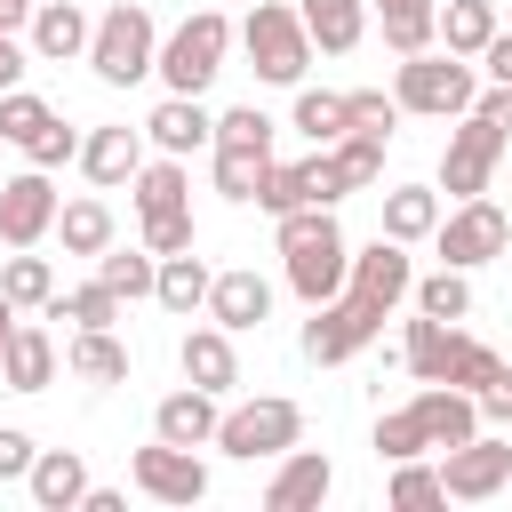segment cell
I'll list each match as a JSON object with an SVG mask.
<instances>
[{"label":"cell","instance_id":"cell-46","mask_svg":"<svg viewBox=\"0 0 512 512\" xmlns=\"http://www.w3.org/2000/svg\"><path fill=\"white\" fill-rule=\"evenodd\" d=\"M32 456H40V448H32V432L0 424V480H24V472H32Z\"/></svg>","mask_w":512,"mask_h":512},{"label":"cell","instance_id":"cell-23","mask_svg":"<svg viewBox=\"0 0 512 512\" xmlns=\"http://www.w3.org/2000/svg\"><path fill=\"white\" fill-rule=\"evenodd\" d=\"M56 336L48 328H32V320H16V336H8V352H0V384L8 392H48L56 384Z\"/></svg>","mask_w":512,"mask_h":512},{"label":"cell","instance_id":"cell-45","mask_svg":"<svg viewBox=\"0 0 512 512\" xmlns=\"http://www.w3.org/2000/svg\"><path fill=\"white\" fill-rule=\"evenodd\" d=\"M200 232H192V208H176V216H144V248L152 256H184Z\"/></svg>","mask_w":512,"mask_h":512},{"label":"cell","instance_id":"cell-42","mask_svg":"<svg viewBox=\"0 0 512 512\" xmlns=\"http://www.w3.org/2000/svg\"><path fill=\"white\" fill-rule=\"evenodd\" d=\"M216 144H256V152H272V112H264V104L216 112Z\"/></svg>","mask_w":512,"mask_h":512},{"label":"cell","instance_id":"cell-3","mask_svg":"<svg viewBox=\"0 0 512 512\" xmlns=\"http://www.w3.org/2000/svg\"><path fill=\"white\" fill-rule=\"evenodd\" d=\"M152 64H160V24H152V8H144V0H112V8L96 16V32H88V72H96L104 88H136V80H152Z\"/></svg>","mask_w":512,"mask_h":512},{"label":"cell","instance_id":"cell-38","mask_svg":"<svg viewBox=\"0 0 512 512\" xmlns=\"http://www.w3.org/2000/svg\"><path fill=\"white\" fill-rule=\"evenodd\" d=\"M416 312H432V320H464V312H472V280H464L456 264L424 272V280H416Z\"/></svg>","mask_w":512,"mask_h":512},{"label":"cell","instance_id":"cell-15","mask_svg":"<svg viewBox=\"0 0 512 512\" xmlns=\"http://www.w3.org/2000/svg\"><path fill=\"white\" fill-rule=\"evenodd\" d=\"M216 424H224V392H200V384H176L152 408V432L176 448H216Z\"/></svg>","mask_w":512,"mask_h":512},{"label":"cell","instance_id":"cell-24","mask_svg":"<svg viewBox=\"0 0 512 512\" xmlns=\"http://www.w3.org/2000/svg\"><path fill=\"white\" fill-rule=\"evenodd\" d=\"M296 16H304V32H312L320 56H352L376 8H368V0H296Z\"/></svg>","mask_w":512,"mask_h":512},{"label":"cell","instance_id":"cell-13","mask_svg":"<svg viewBox=\"0 0 512 512\" xmlns=\"http://www.w3.org/2000/svg\"><path fill=\"white\" fill-rule=\"evenodd\" d=\"M56 184H48V168H24V176H8L0 184V248H40L48 232H56Z\"/></svg>","mask_w":512,"mask_h":512},{"label":"cell","instance_id":"cell-33","mask_svg":"<svg viewBox=\"0 0 512 512\" xmlns=\"http://www.w3.org/2000/svg\"><path fill=\"white\" fill-rule=\"evenodd\" d=\"M216 152V192L232 200V208H248L256 192H264V168H272V152H256V144H208Z\"/></svg>","mask_w":512,"mask_h":512},{"label":"cell","instance_id":"cell-22","mask_svg":"<svg viewBox=\"0 0 512 512\" xmlns=\"http://www.w3.org/2000/svg\"><path fill=\"white\" fill-rule=\"evenodd\" d=\"M24 496H32L40 512H80V496H88V464H80V448H40L32 472H24Z\"/></svg>","mask_w":512,"mask_h":512},{"label":"cell","instance_id":"cell-1","mask_svg":"<svg viewBox=\"0 0 512 512\" xmlns=\"http://www.w3.org/2000/svg\"><path fill=\"white\" fill-rule=\"evenodd\" d=\"M272 248L288 256V288H296L304 304H328V296H344L352 240H344L336 208H288V216H272Z\"/></svg>","mask_w":512,"mask_h":512},{"label":"cell","instance_id":"cell-53","mask_svg":"<svg viewBox=\"0 0 512 512\" xmlns=\"http://www.w3.org/2000/svg\"><path fill=\"white\" fill-rule=\"evenodd\" d=\"M8 336H16V304H8V288H0V352H8Z\"/></svg>","mask_w":512,"mask_h":512},{"label":"cell","instance_id":"cell-17","mask_svg":"<svg viewBox=\"0 0 512 512\" xmlns=\"http://www.w3.org/2000/svg\"><path fill=\"white\" fill-rule=\"evenodd\" d=\"M88 32H96V16H88L80 0H40L32 24H24V40H32L40 64H72V56H88Z\"/></svg>","mask_w":512,"mask_h":512},{"label":"cell","instance_id":"cell-25","mask_svg":"<svg viewBox=\"0 0 512 512\" xmlns=\"http://www.w3.org/2000/svg\"><path fill=\"white\" fill-rule=\"evenodd\" d=\"M128 192H136V224H144V216H176V208H192V168H184L176 152H160V160L136 168Z\"/></svg>","mask_w":512,"mask_h":512},{"label":"cell","instance_id":"cell-2","mask_svg":"<svg viewBox=\"0 0 512 512\" xmlns=\"http://www.w3.org/2000/svg\"><path fill=\"white\" fill-rule=\"evenodd\" d=\"M392 96H400V112H416V120H464V112L480 104V64H472V56H456V48L400 56Z\"/></svg>","mask_w":512,"mask_h":512},{"label":"cell","instance_id":"cell-48","mask_svg":"<svg viewBox=\"0 0 512 512\" xmlns=\"http://www.w3.org/2000/svg\"><path fill=\"white\" fill-rule=\"evenodd\" d=\"M24 64H32V40L0 32V96H8V88H24Z\"/></svg>","mask_w":512,"mask_h":512},{"label":"cell","instance_id":"cell-50","mask_svg":"<svg viewBox=\"0 0 512 512\" xmlns=\"http://www.w3.org/2000/svg\"><path fill=\"white\" fill-rule=\"evenodd\" d=\"M472 112H488V120H496V128H504V136H512V88H496V80H488V88H480V104H472Z\"/></svg>","mask_w":512,"mask_h":512},{"label":"cell","instance_id":"cell-19","mask_svg":"<svg viewBox=\"0 0 512 512\" xmlns=\"http://www.w3.org/2000/svg\"><path fill=\"white\" fill-rule=\"evenodd\" d=\"M144 136H152L160 152L192 160V152H208V144H216V112H208L200 96H160V104H152V120H144Z\"/></svg>","mask_w":512,"mask_h":512},{"label":"cell","instance_id":"cell-12","mask_svg":"<svg viewBox=\"0 0 512 512\" xmlns=\"http://www.w3.org/2000/svg\"><path fill=\"white\" fill-rule=\"evenodd\" d=\"M128 480H136L152 504H200V496H208V464H200V448H176V440H160V432H152V448L128 456Z\"/></svg>","mask_w":512,"mask_h":512},{"label":"cell","instance_id":"cell-51","mask_svg":"<svg viewBox=\"0 0 512 512\" xmlns=\"http://www.w3.org/2000/svg\"><path fill=\"white\" fill-rule=\"evenodd\" d=\"M80 512H128V496H120V488H96V480H88V496H80Z\"/></svg>","mask_w":512,"mask_h":512},{"label":"cell","instance_id":"cell-41","mask_svg":"<svg viewBox=\"0 0 512 512\" xmlns=\"http://www.w3.org/2000/svg\"><path fill=\"white\" fill-rule=\"evenodd\" d=\"M384 464H400V456H424L432 440H424V424H416V408H384L376 416V440H368Z\"/></svg>","mask_w":512,"mask_h":512},{"label":"cell","instance_id":"cell-49","mask_svg":"<svg viewBox=\"0 0 512 512\" xmlns=\"http://www.w3.org/2000/svg\"><path fill=\"white\" fill-rule=\"evenodd\" d=\"M480 72H488L496 88H512V32H496V40L480 48Z\"/></svg>","mask_w":512,"mask_h":512},{"label":"cell","instance_id":"cell-54","mask_svg":"<svg viewBox=\"0 0 512 512\" xmlns=\"http://www.w3.org/2000/svg\"><path fill=\"white\" fill-rule=\"evenodd\" d=\"M368 8H392V0H368Z\"/></svg>","mask_w":512,"mask_h":512},{"label":"cell","instance_id":"cell-32","mask_svg":"<svg viewBox=\"0 0 512 512\" xmlns=\"http://www.w3.org/2000/svg\"><path fill=\"white\" fill-rule=\"evenodd\" d=\"M376 16H384V48H392V56L440 48V0H392V8H376Z\"/></svg>","mask_w":512,"mask_h":512},{"label":"cell","instance_id":"cell-44","mask_svg":"<svg viewBox=\"0 0 512 512\" xmlns=\"http://www.w3.org/2000/svg\"><path fill=\"white\" fill-rule=\"evenodd\" d=\"M344 104H352V128H376V136H392V120H400V96L392 88H352Z\"/></svg>","mask_w":512,"mask_h":512},{"label":"cell","instance_id":"cell-10","mask_svg":"<svg viewBox=\"0 0 512 512\" xmlns=\"http://www.w3.org/2000/svg\"><path fill=\"white\" fill-rule=\"evenodd\" d=\"M344 296H360L368 312H392V304H408V296H416V256H408V240H392V232H376L368 248H352V272H344Z\"/></svg>","mask_w":512,"mask_h":512},{"label":"cell","instance_id":"cell-37","mask_svg":"<svg viewBox=\"0 0 512 512\" xmlns=\"http://www.w3.org/2000/svg\"><path fill=\"white\" fill-rule=\"evenodd\" d=\"M384 496H392L400 512H424V504H448V480H440V464H424V456H400Z\"/></svg>","mask_w":512,"mask_h":512},{"label":"cell","instance_id":"cell-47","mask_svg":"<svg viewBox=\"0 0 512 512\" xmlns=\"http://www.w3.org/2000/svg\"><path fill=\"white\" fill-rule=\"evenodd\" d=\"M480 424H512V360L496 368V384H480Z\"/></svg>","mask_w":512,"mask_h":512},{"label":"cell","instance_id":"cell-20","mask_svg":"<svg viewBox=\"0 0 512 512\" xmlns=\"http://www.w3.org/2000/svg\"><path fill=\"white\" fill-rule=\"evenodd\" d=\"M208 320L216 328H264L272 320V280L256 272V264H240V272H216V288H208Z\"/></svg>","mask_w":512,"mask_h":512},{"label":"cell","instance_id":"cell-6","mask_svg":"<svg viewBox=\"0 0 512 512\" xmlns=\"http://www.w3.org/2000/svg\"><path fill=\"white\" fill-rule=\"evenodd\" d=\"M296 440H304V408L280 400V392H256V400L224 408V424H216V448L232 464H280Z\"/></svg>","mask_w":512,"mask_h":512},{"label":"cell","instance_id":"cell-43","mask_svg":"<svg viewBox=\"0 0 512 512\" xmlns=\"http://www.w3.org/2000/svg\"><path fill=\"white\" fill-rule=\"evenodd\" d=\"M24 160H32V168H64V160H80V128H64V112H56V120L24 144Z\"/></svg>","mask_w":512,"mask_h":512},{"label":"cell","instance_id":"cell-52","mask_svg":"<svg viewBox=\"0 0 512 512\" xmlns=\"http://www.w3.org/2000/svg\"><path fill=\"white\" fill-rule=\"evenodd\" d=\"M32 8H40V0H0V32H24V24H32Z\"/></svg>","mask_w":512,"mask_h":512},{"label":"cell","instance_id":"cell-35","mask_svg":"<svg viewBox=\"0 0 512 512\" xmlns=\"http://www.w3.org/2000/svg\"><path fill=\"white\" fill-rule=\"evenodd\" d=\"M0 288H8V304H16V312H48V296H56V264H48V256H32V248H8Z\"/></svg>","mask_w":512,"mask_h":512},{"label":"cell","instance_id":"cell-18","mask_svg":"<svg viewBox=\"0 0 512 512\" xmlns=\"http://www.w3.org/2000/svg\"><path fill=\"white\" fill-rule=\"evenodd\" d=\"M408 408H416V424H424L432 448H464L480 432V392H464V384H424Z\"/></svg>","mask_w":512,"mask_h":512},{"label":"cell","instance_id":"cell-16","mask_svg":"<svg viewBox=\"0 0 512 512\" xmlns=\"http://www.w3.org/2000/svg\"><path fill=\"white\" fill-rule=\"evenodd\" d=\"M328 488H336V464L320 448H288L280 472H272V488H264V512H320Z\"/></svg>","mask_w":512,"mask_h":512},{"label":"cell","instance_id":"cell-34","mask_svg":"<svg viewBox=\"0 0 512 512\" xmlns=\"http://www.w3.org/2000/svg\"><path fill=\"white\" fill-rule=\"evenodd\" d=\"M96 280H104L120 304H136V296H152V280H160V256H152V248H120V240H112V248L96 256Z\"/></svg>","mask_w":512,"mask_h":512},{"label":"cell","instance_id":"cell-21","mask_svg":"<svg viewBox=\"0 0 512 512\" xmlns=\"http://www.w3.org/2000/svg\"><path fill=\"white\" fill-rule=\"evenodd\" d=\"M176 368H184V384H200V392H232L240 384V352H232V328H184V344H176Z\"/></svg>","mask_w":512,"mask_h":512},{"label":"cell","instance_id":"cell-7","mask_svg":"<svg viewBox=\"0 0 512 512\" xmlns=\"http://www.w3.org/2000/svg\"><path fill=\"white\" fill-rule=\"evenodd\" d=\"M504 160H512V136H504L488 112H464V120L448 128V144H440V192H448V200H480Z\"/></svg>","mask_w":512,"mask_h":512},{"label":"cell","instance_id":"cell-5","mask_svg":"<svg viewBox=\"0 0 512 512\" xmlns=\"http://www.w3.org/2000/svg\"><path fill=\"white\" fill-rule=\"evenodd\" d=\"M240 48H248L256 80H272V88H304V72H312V32L288 0H256L240 16Z\"/></svg>","mask_w":512,"mask_h":512},{"label":"cell","instance_id":"cell-11","mask_svg":"<svg viewBox=\"0 0 512 512\" xmlns=\"http://www.w3.org/2000/svg\"><path fill=\"white\" fill-rule=\"evenodd\" d=\"M440 480H448L456 504H488V496H504V488H512V440H496V432L480 424L464 448H440Z\"/></svg>","mask_w":512,"mask_h":512},{"label":"cell","instance_id":"cell-31","mask_svg":"<svg viewBox=\"0 0 512 512\" xmlns=\"http://www.w3.org/2000/svg\"><path fill=\"white\" fill-rule=\"evenodd\" d=\"M496 32H504V24H496V0H440V48H456V56L480 64V48H488Z\"/></svg>","mask_w":512,"mask_h":512},{"label":"cell","instance_id":"cell-40","mask_svg":"<svg viewBox=\"0 0 512 512\" xmlns=\"http://www.w3.org/2000/svg\"><path fill=\"white\" fill-rule=\"evenodd\" d=\"M48 120H56V104H48V96H32V88H8V96H0V144H16V152H24Z\"/></svg>","mask_w":512,"mask_h":512},{"label":"cell","instance_id":"cell-30","mask_svg":"<svg viewBox=\"0 0 512 512\" xmlns=\"http://www.w3.org/2000/svg\"><path fill=\"white\" fill-rule=\"evenodd\" d=\"M384 144H392V136H376V128H344V136L328 144L336 184H344V192H368V184L384 176Z\"/></svg>","mask_w":512,"mask_h":512},{"label":"cell","instance_id":"cell-39","mask_svg":"<svg viewBox=\"0 0 512 512\" xmlns=\"http://www.w3.org/2000/svg\"><path fill=\"white\" fill-rule=\"evenodd\" d=\"M48 320H72V328H112V320H120V296H112L104 280H88V288H72V296H48Z\"/></svg>","mask_w":512,"mask_h":512},{"label":"cell","instance_id":"cell-36","mask_svg":"<svg viewBox=\"0 0 512 512\" xmlns=\"http://www.w3.org/2000/svg\"><path fill=\"white\" fill-rule=\"evenodd\" d=\"M296 128H304L312 144H336V136L352 128V104H344L336 88H296Z\"/></svg>","mask_w":512,"mask_h":512},{"label":"cell","instance_id":"cell-14","mask_svg":"<svg viewBox=\"0 0 512 512\" xmlns=\"http://www.w3.org/2000/svg\"><path fill=\"white\" fill-rule=\"evenodd\" d=\"M144 144H152L144 128H128V120H104V128H88V136H80V176H88V184H104V192H112V184H136V168H144Z\"/></svg>","mask_w":512,"mask_h":512},{"label":"cell","instance_id":"cell-4","mask_svg":"<svg viewBox=\"0 0 512 512\" xmlns=\"http://www.w3.org/2000/svg\"><path fill=\"white\" fill-rule=\"evenodd\" d=\"M232 32H240V24H232L224 8H192V16L160 40V64H152L160 88H168V96H208V80H216L224 56H232Z\"/></svg>","mask_w":512,"mask_h":512},{"label":"cell","instance_id":"cell-26","mask_svg":"<svg viewBox=\"0 0 512 512\" xmlns=\"http://www.w3.org/2000/svg\"><path fill=\"white\" fill-rule=\"evenodd\" d=\"M64 368H72L80 384H128V344H120L112 328H72Z\"/></svg>","mask_w":512,"mask_h":512},{"label":"cell","instance_id":"cell-9","mask_svg":"<svg viewBox=\"0 0 512 512\" xmlns=\"http://www.w3.org/2000/svg\"><path fill=\"white\" fill-rule=\"evenodd\" d=\"M384 336V312H368L360 296H328V304H312V320H304V360L312 368H344L352 352H368Z\"/></svg>","mask_w":512,"mask_h":512},{"label":"cell","instance_id":"cell-27","mask_svg":"<svg viewBox=\"0 0 512 512\" xmlns=\"http://www.w3.org/2000/svg\"><path fill=\"white\" fill-rule=\"evenodd\" d=\"M440 216H448V208H440V192H432V184H392V192H384V232H392V240H408V248H416V240H432V232H440Z\"/></svg>","mask_w":512,"mask_h":512},{"label":"cell","instance_id":"cell-28","mask_svg":"<svg viewBox=\"0 0 512 512\" xmlns=\"http://www.w3.org/2000/svg\"><path fill=\"white\" fill-rule=\"evenodd\" d=\"M56 240H64V256H104V248L120 240V224H112V208L88 192V200H64V208H56Z\"/></svg>","mask_w":512,"mask_h":512},{"label":"cell","instance_id":"cell-29","mask_svg":"<svg viewBox=\"0 0 512 512\" xmlns=\"http://www.w3.org/2000/svg\"><path fill=\"white\" fill-rule=\"evenodd\" d=\"M208 288H216V272L184 248V256H160V280H152V304H168V312H208Z\"/></svg>","mask_w":512,"mask_h":512},{"label":"cell","instance_id":"cell-8","mask_svg":"<svg viewBox=\"0 0 512 512\" xmlns=\"http://www.w3.org/2000/svg\"><path fill=\"white\" fill-rule=\"evenodd\" d=\"M432 248H440V264H456V272H472V264H496V256L512 248V216H504L488 192H480V200H456V208L440 216Z\"/></svg>","mask_w":512,"mask_h":512}]
</instances>
